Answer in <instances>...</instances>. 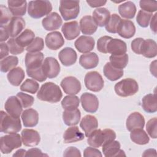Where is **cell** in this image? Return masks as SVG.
<instances>
[{"instance_id": "d590c367", "label": "cell", "mask_w": 157, "mask_h": 157, "mask_svg": "<svg viewBox=\"0 0 157 157\" xmlns=\"http://www.w3.org/2000/svg\"><path fill=\"white\" fill-rule=\"evenodd\" d=\"M103 72L105 77L110 81H115L123 75V70L112 66L110 62L106 63L104 66Z\"/></svg>"}, {"instance_id": "74e56055", "label": "cell", "mask_w": 157, "mask_h": 157, "mask_svg": "<svg viewBox=\"0 0 157 157\" xmlns=\"http://www.w3.org/2000/svg\"><path fill=\"white\" fill-rule=\"evenodd\" d=\"M130 138L134 143L138 145H145L150 141L148 135L142 128L135 129L131 131Z\"/></svg>"}, {"instance_id": "ee69618b", "label": "cell", "mask_w": 157, "mask_h": 157, "mask_svg": "<svg viewBox=\"0 0 157 157\" xmlns=\"http://www.w3.org/2000/svg\"><path fill=\"white\" fill-rule=\"evenodd\" d=\"M121 20L120 17L117 13L110 15L109 21L105 26L106 31L110 33H117V28Z\"/></svg>"}, {"instance_id": "f35d334b", "label": "cell", "mask_w": 157, "mask_h": 157, "mask_svg": "<svg viewBox=\"0 0 157 157\" xmlns=\"http://www.w3.org/2000/svg\"><path fill=\"white\" fill-rule=\"evenodd\" d=\"M34 37L35 34L33 31L29 29H26L17 36L15 40L20 46L24 48L31 44L35 39Z\"/></svg>"}, {"instance_id": "f1b7e54d", "label": "cell", "mask_w": 157, "mask_h": 157, "mask_svg": "<svg viewBox=\"0 0 157 157\" xmlns=\"http://www.w3.org/2000/svg\"><path fill=\"white\" fill-rule=\"evenodd\" d=\"M99 63V57L94 52H89L82 55L79 58V64L85 69L96 67Z\"/></svg>"}, {"instance_id": "f5cc1de1", "label": "cell", "mask_w": 157, "mask_h": 157, "mask_svg": "<svg viewBox=\"0 0 157 157\" xmlns=\"http://www.w3.org/2000/svg\"><path fill=\"white\" fill-rule=\"evenodd\" d=\"M157 120L156 117L149 120L146 124V130L148 135L153 139H156L157 137Z\"/></svg>"}, {"instance_id": "d6a6232c", "label": "cell", "mask_w": 157, "mask_h": 157, "mask_svg": "<svg viewBox=\"0 0 157 157\" xmlns=\"http://www.w3.org/2000/svg\"><path fill=\"white\" fill-rule=\"evenodd\" d=\"M110 17V12L104 7L96 9L93 12V18L100 27L105 26Z\"/></svg>"}, {"instance_id": "c3c4849f", "label": "cell", "mask_w": 157, "mask_h": 157, "mask_svg": "<svg viewBox=\"0 0 157 157\" xmlns=\"http://www.w3.org/2000/svg\"><path fill=\"white\" fill-rule=\"evenodd\" d=\"M16 96L20 100L23 108L30 107L31 105H33L34 102V97L23 92H18Z\"/></svg>"}, {"instance_id": "91938a15", "label": "cell", "mask_w": 157, "mask_h": 157, "mask_svg": "<svg viewBox=\"0 0 157 157\" xmlns=\"http://www.w3.org/2000/svg\"><path fill=\"white\" fill-rule=\"evenodd\" d=\"M47 156V155H45L42 152V151L37 148H30L26 151L25 156Z\"/></svg>"}, {"instance_id": "6da1fadb", "label": "cell", "mask_w": 157, "mask_h": 157, "mask_svg": "<svg viewBox=\"0 0 157 157\" xmlns=\"http://www.w3.org/2000/svg\"><path fill=\"white\" fill-rule=\"evenodd\" d=\"M62 96L63 93L60 88L53 82H46L43 84L37 94L39 100L51 103L59 102Z\"/></svg>"}, {"instance_id": "3957f363", "label": "cell", "mask_w": 157, "mask_h": 157, "mask_svg": "<svg viewBox=\"0 0 157 157\" xmlns=\"http://www.w3.org/2000/svg\"><path fill=\"white\" fill-rule=\"evenodd\" d=\"M52 10V5L49 1H31L28 5V13L33 18H40L49 15Z\"/></svg>"}, {"instance_id": "7a4b0ae2", "label": "cell", "mask_w": 157, "mask_h": 157, "mask_svg": "<svg viewBox=\"0 0 157 157\" xmlns=\"http://www.w3.org/2000/svg\"><path fill=\"white\" fill-rule=\"evenodd\" d=\"M116 134L115 131L111 129H96L88 137L87 142L89 145L92 147L98 148L102 146L106 142L115 140Z\"/></svg>"}, {"instance_id": "ffe728a7", "label": "cell", "mask_w": 157, "mask_h": 157, "mask_svg": "<svg viewBox=\"0 0 157 157\" xmlns=\"http://www.w3.org/2000/svg\"><path fill=\"white\" fill-rule=\"evenodd\" d=\"M106 50L107 53H110L112 55H120L126 53L127 46L122 40L112 38L107 43Z\"/></svg>"}, {"instance_id": "e7e4bbea", "label": "cell", "mask_w": 157, "mask_h": 157, "mask_svg": "<svg viewBox=\"0 0 157 157\" xmlns=\"http://www.w3.org/2000/svg\"><path fill=\"white\" fill-rule=\"evenodd\" d=\"M156 150L155 149H148V150H146L144 153L142 154V156H155L156 155Z\"/></svg>"}, {"instance_id": "4316f807", "label": "cell", "mask_w": 157, "mask_h": 157, "mask_svg": "<svg viewBox=\"0 0 157 157\" xmlns=\"http://www.w3.org/2000/svg\"><path fill=\"white\" fill-rule=\"evenodd\" d=\"M157 54V45L156 42L153 39H146L143 40L140 50V55L147 58H152L156 56Z\"/></svg>"}, {"instance_id": "277c9868", "label": "cell", "mask_w": 157, "mask_h": 157, "mask_svg": "<svg viewBox=\"0 0 157 157\" xmlns=\"http://www.w3.org/2000/svg\"><path fill=\"white\" fill-rule=\"evenodd\" d=\"M21 129V121L19 118L14 117L3 110L1 111L0 131L6 134H15Z\"/></svg>"}, {"instance_id": "ac0fdd59", "label": "cell", "mask_w": 157, "mask_h": 157, "mask_svg": "<svg viewBox=\"0 0 157 157\" xmlns=\"http://www.w3.org/2000/svg\"><path fill=\"white\" fill-rule=\"evenodd\" d=\"M44 59V56L42 52H28L26 54L25 59L26 69H34L41 67Z\"/></svg>"}, {"instance_id": "cb8c5ba5", "label": "cell", "mask_w": 157, "mask_h": 157, "mask_svg": "<svg viewBox=\"0 0 157 157\" xmlns=\"http://www.w3.org/2000/svg\"><path fill=\"white\" fill-rule=\"evenodd\" d=\"M80 128L83 130L86 137H88L98 127L97 118L91 115H86L82 119L80 123Z\"/></svg>"}, {"instance_id": "484cf974", "label": "cell", "mask_w": 157, "mask_h": 157, "mask_svg": "<svg viewBox=\"0 0 157 157\" xmlns=\"http://www.w3.org/2000/svg\"><path fill=\"white\" fill-rule=\"evenodd\" d=\"M98 29V25L90 15L83 17L80 20V29L83 34H93Z\"/></svg>"}, {"instance_id": "4dcf8cb0", "label": "cell", "mask_w": 157, "mask_h": 157, "mask_svg": "<svg viewBox=\"0 0 157 157\" xmlns=\"http://www.w3.org/2000/svg\"><path fill=\"white\" fill-rule=\"evenodd\" d=\"M8 7L12 15L14 17H20L25 15L27 7L26 1H7Z\"/></svg>"}, {"instance_id": "7bdbcfd3", "label": "cell", "mask_w": 157, "mask_h": 157, "mask_svg": "<svg viewBox=\"0 0 157 157\" xmlns=\"http://www.w3.org/2000/svg\"><path fill=\"white\" fill-rule=\"evenodd\" d=\"M20 88L22 91L35 94L39 88V84L35 80L28 78L21 85Z\"/></svg>"}, {"instance_id": "ab89813d", "label": "cell", "mask_w": 157, "mask_h": 157, "mask_svg": "<svg viewBox=\"0 0 157 157\" xmlns=\"http://www.w3.org/2000/svg\"><path fill=\"white\" fill-rule=\"evenodd\" d=\"M18 63V59L15 56H9L1 60V71L7 72L15 68Z\"/></svg>"}, {"instance_id": "7c38bea8", "label": "cell", "mask_w": 157, "mask_h": 157, "mask_svg": "<svg viewBox=\"0 0 157 157\" xmlns=\"http://www.w3.org/2000/svg\"><path fill=\"white\" fill-rule=\"evenodd\" d=\"M102 152L106 157H115L126 156L123 150L120 149V144L118 141L112 140L106 142L102 145Z\"/></svg>"}, {"instance_id": "816d5d0a", "label": "cell", "mask_w": 157, "mask_h": 157, "mask_svg": "<svg viewBox=\"0 0 157 157\" xmlns=\"http://www.w3.org/2000/svg\"><path fill=\"white\" fill-rule=\"evenodd\" d=\"M7 44L8 45L9 52L12 55H18L23 52L24 48L20 46L15 38H10L8 40Z\"/></svg>"}, {"instance_id": "7dc6e473", "label": "cell", "mask_w": 157, "mask_h": 157, "mask_svg": "<svg viewBox=\"0 0 157 157\" xmlns=\"http://www.w3.org/2000/svg\"><path fill=\"white\" fill-rule=\"evenodd\" d=\"M26 71L27 75L29 77L40 82H42L47 79V77L43 72L42 67L34 69H26Z\"/></svg>"}, {"instance_id": "6125c7cd", "label": "cell", "mask_w": 157, "mask_h": 157, "mask_svg": "<svg viewBox=\"0 0 157 157\" xmlns=\"http://www.w3.org/2000/svg\"><path fill=\"white\" fill-rule=\"evenodd\" d=\"M9 49L7 44L1 42V60L5 58L9 55Z\"/></svg>"}, {"instance_id": "9f6ffc18", "label": "cell", "mask_w": 157, "mask_h": 157, "mask_svg": "<svg viewBox=\"0 0 157 157\" xmlns=\"http://www.w3.org/2000/svg\"><path fill=\"white\" fill-rule=\"evenodd\" d=\"M143 40H144L143 38L138 37V38H136L131 42V49L137 55H140V47Z\"/></svg>"}, {"instance_id": "8d00e7d4", "label": "cell", "mask_w": 157, "mask_h": 157, "mask_svg": "<svg viewBox=\"0 0 157 157\" xmlns=\"http://www.w3.org/2000/svg\"><path fill=\"white\" fill-rule=\"evenodd\" d=\"M142 105L147 113H155L157 110V101L156 94H148L142 99Z\"/></svg>"}, {"instance_id": "1f68e13d", "label": "cell", "mask_w": 157, "mask_h": 157, "mask_svg": "<svg viewBox=\"0 0 157 157\" xmlns=\"http://www.w3.org/2000/svg\"><path fill=\"white\" fill-rule=\"evenodd\" d=\"M81 113L79 109L64 110L63 112V120L67 126H75L77 124L80 120Z\"/></svg>"}, {"instance_id": "b9f144b4", "label": "cell", "mask_w": 157, "mask_h": 157, "mask_svg": "<svg viewBox=\"0 0 157 157\" xmlns=\"http://www.w3.org/2000/svg\"><path fill=\"white\" fill-rule=\"evenodd\" d=\"M110 63L114 67L123 69L128 64V55L126 53L120 55H111L109 57Z\"/></svg>"}, {"instance_id": "e0dca14e", "label": "cell", "mask_w": 157, "mask_h": 157, "mask_svg": "<svg viewBox=\"0 0 157 157\" xmlns=\"http://www.w3.org/2000/svg\"><path fill=\"white\" fill-rule=\"evenodd\" d=\"M63 20L59 15L56 12H52L45 17L42 21V26L46 31H55L60 28Z\"/></svg>"}, {"instance_id": "52a82bcc", "label": "cell", "mask_w": 157, "mask_h": 157, "mask_svg": "<svg viewBox=\"0 0 157 157\" xmlns=\"http://www.w3.org/2000/svg\"><path fill=\"white\" fill-rule=\"evenodd\" d=\"M20 134H9L1 137L0 148L2 154L10 153L14 149L18 148L21 146L22 140Z\"/></svg>"}, {"instance_id": "836d02e7", "label": "cell", "mask_w": 157, "mask_h": 157, "mask_svg": "<svg viewBox=\"0 0 157 157\" xmlns=\"http://www.w3.org/2000/svg\"><path fill=\"white\" fill-rule=\"evenodd\" d=\"M25 71L20 67H17L12 69L7 75V80L9 83L15 86H19L25 78Z\"/></svg>"}, {"instance_id": "bcb514c9", "label": "cell", "mask_w": 157, "mask_h": 157, "mask_svg": "<svg viewBox=\"0 0 157 157\" xmlns=\"http://www.w3.org/2000/svg\"><path fill=\"white\" fill-rule=\"evenodd\" d=\"M44 47V39L39 37H36L34 40L29 45H28L26 50L29 53H36L40 52V51L42 50Z\"/></svg>"}, {"instance_id": "44dd1931", "label": "cell", "mask_w": 157, "mask_h": 157, "mask_svg": "<svg viewBox=\"0 0 157 157\" xmlns=\"http://www.w3.org/2000/svg\"><path fill=\"white\" fill-rule=\"evenodd\" d=\"M145 126V118L144 116L137 112L131 113L127 118L126 121V126L129 131L135 129L142 128Z\"/></svg>"}, {"instance_id": "9c48e42d", "label": "cell", "mask_w": 157, "mask_h": 157, "mask_svg": "<svg viewBox=\"0 0 157 157\" xmlns=\"http://www.w3.org/2000/svg\"><path fill=\"white\" fill-rule=\"evenodd\" d=\"M42 67L45 75L49 78H55L60 72V65L53 57H47L44 60Z\"/></svg>"}, {"instance_id": "94428289", "label": "cell", "mask_w": 157, "mask_h": 157, "mask_svg": "<svg viewBox=\"0 0 157 157\" xmlns=\"http://www.w3.org/2000/svg\"><path fill=\"white\" fill-rule=\"evenodd\" d=\"M86 2L88 4V5L91 7H98L102 6L105 4L107 2V1H102V0H87Z\"/></svg>"}, {"instance_id": "8992f818", "label": "cell", "mask_w": 157, "mask_h": 157, "mask_svg": "<svg viewBox=\"0 0 157 157\" xmlns=\"http://www.w3.org/2000/svg\"><path fill=\"white\" fill-rule=\"evenodd\" d=\"M59 10L64 20L75 19L80 12L79 1L61 0L59 1Z\"/></svg>"}, {"instance_id": "681fc988", "label": "cell", "mask_w": 157, "mask_h": 157, "mask_svg": "<svg viewBox=\"0 0 157 157\" xmlns=\"http://www.w3.org/2000/svg\"><path fill=\"white\" fill-rule=\"evenodd\" d=\"M139 6L142 10L149 13H153L157 10V2L156 1L141 0L139 2Z\"/></svg>"}, {"instance_id": "30bf717a", "label": "cell", "mask_w": 157, "mask_h": 157, "mask_svg": "<svg viewBox=\"0 0 157 157\" xmlns=\"http://www.w3.org/2000/svg\"><path fill=\"white\" fill-rule=\"evenodd\" d=\"M60 85L64 92L69 95L77 94L81 90L80 82L73 76L64 78L61 82Z\"/></svg>"}, {"instance_id": "680465c9", "label": "cell", "mask_w": 157, "mask_h": 157, "mask_svg": "<svg viewBox=\"0 0 157 157\" xmlns=\"http://www.w3.org/2000/svg\"><path fill=\"white\" fill-rule=\"evenodd\" d=\"M0 31H1L0 41H1V42H5L6 40H7L9 39V37L10 36L9 31L8 27H7V25L1 26Z\"/></svg>"}, {"instance_id": "4fadbf2b", "label": "cell", "mask_w": 157, "mask_h": 157, "mask_svg": "<svg viewBox=\"0 0 157 157\" xmlns=\"http://www.w3.org/2000/svg\"><path fill=\"white\" fill-rule=\"evenodd\" d=\"M4 108L6 112L10 115L19 118L23 111L22 105L17 96H11L7 99Z\"/></svg>"}, {"instance_id": "603a6c76", "label": "cell", "mask_w": 157, "mask_h": 157, "mask_svg": "<svg viewBox=\"0 0 157 157\" xmlns=\"http://www.w3.org/2000/svg\"><path fill=\"white\" fill-rule=\"evenodd\" d=\"M58 58L63 65L70 66L75 63L77 55L76 52L71 47H65L59 52Z\"/></svg>"}, {"instance_id": "83f0119b", "label": "cell", "mask_w": 157, "mask_h": 157, "mask_svg": "<svg viewBox=\"0 0 157 157\" xmlns=\"http://www.w3.org/2000/svg\"><path fill=\"white\" fill-rule=\"evenodd\" d=\"M10 36L12 38L20 34L25 27V21L20 17H13L7 25Z\"/></svg>"}, {"instance_id": "003e7915", "label": "cell", "mask_w": 157, "mask_h": 157, "mask_svg": "<svg viewBox=\"0 0 157 157\" xmlns=\"http://www.w3.org/2000/svg\"><path fill=\"white\" fill-rule=\"evenodd\" d=\"M26 151L24 149H19L15 151V153L13 155V156H25Z\"/></svg>"}, {"instance_id": "8fae6325", "label": "cell", "mask_w": 157, "mask_h": 157, "mask_svg": "<svg viewBox=\"0 0 157 157\" xmlns=\"http://www.w3.org/2000/svg\"><path fill=\"white\" fill-rule=\"evenodd\" d=\"M83 109L87 112L94 113L99 107V101L97 96L90 93H84L80 97Z\"/></svg>"}, {"instance_id": "2e32d148", "label": "cell", "mask_w": 157, "mask_h": 157, "mask_svg": "<svg viewBox=\"0 0 157 157\" xmlns=\"http://www.w3.org/2000/svg\"><path fill=\"white\" fill-rule=\"evenodd\" d=\"M95 45L94 39L90 36H81L74 42L76 49L82 53H87L93 50Z\"/></svg>"}, {"instance_id": "d6986e66", "label": "cell", "mask_w": 157, "mask_h": 157, "mask_svg": "<svg viewBox=\"0 0 157 157\" xmlns=\"http://www.w3.org/2000/svg\"><path fill=\"white\" fill-rule=\"evenodd\" d=\"M45 41L47 47L53 50L60 48L64 44V38L61 33L58 31H53L47 34Z\"/></svg>"}, {"instance_id": "7402d4cb", "label": "cell", "mask_w": 157, "mask_h": 157, "mask_svg": "<svg viewBox=\"0 0 157 157\" xmlns=\"http://www.w3.org/2000/svg\"><path fill=\"white\" fill-rule=\"evenodd\" d=\"M80 27L77 21H72L63 25L61 31L67 40H73L80 34Z\"/></svg>"}, {"instance_id": "f907efd6", "label": "cell", "mask_w": 157, "mask_h": 157, "mask_svg": "<svg viewBox=\"0 0 157 157\" xmlns=\"http://www.w3.org/2000/svg\"><path fill=\"white\" fill-rule=\"evenodd\" d=\"M1 9V19H0V25H7L8 23L12 19V14L7 7L1 4L0 6Z\"/></svg>"}, {"instance_id": "5bb4252c", "label": "cell", "mask_w": 157, "mask_h": 157, "mask_svg": "<svg viewBox=\"0 0 157 157\" xmlns=\"http://www.w3.org/2000/svg\"><path fill=\"white\" fill-rule=\"evenodd\" d=\"M22 142L26 147H35L40 141L39 133L32 129H24L21 133Z\"/></svg>"}, {"instance_id": "9a60e30c", "label": "cell", "mask_w": 157, "mask_h": 157, "mask_svg": "<svg viewBox=\"0 0 157 157\" xmlns=\"http://www.w3.org/2000/svg\"><path fill=\"white\" fill-rule=\"evenodd\" d=\"M117 33L123 38L130 39L135 34V25L131 20L121 19L118 24Z\"/></svg>"}, {"instance_id": "6f0895ef", "label": "cell", "mask_w": 157, "mask_h": 157, "mask_svg": "<svg viewBox=\"0 0 157 157\" xmlns=\"http://www.w3.org/2000/svg\"><path fill=\"white\" fill-rule=\"evenodd\" d=\"M81 153L80 150L74 147H69L66 148L64 153L63 156H81Z\"/></svg>"}, {"instance_id": "03108f58", "label": "cell", "mask_w": 157, "mask_h": 157, "mask_svg": "<svg viewBox=\"0 0 157 157\" xmlns=\"http://www.w3.org/2000/svg\"><path fill=\"white\" fill-rule=\"evenodd\" d=\"M156 61L155 60L153 62L151 63L150 66V72L151 73V74H153L155 77H156Z\"/></svg>"}, {"instance_id": "ba28073f", "label": "cell", "mask_w": 157, "mask_h": 157, "mask_svg": "<svg viewBox=\"0 0 157 157\" xmlns=\"http://www.w3.org/2000/svg\"><path fill=\"white\" fill-rule=\"evenodd\" d=\"M84 82L86 88L93 92H98L104 87V80L97 71H91L86 74Z\"/></svg>"}, {"instance_id": "db71d44e", "label": "cell", "mask_w": 157, "mask_h": 157, "mask_svg": "<svg viewBox=\"0 0 157 157\" xmlns=\"http://www.w3.org/2000/svg\"><path fill=\"white\" fill-rule=\"evenodd\" d=\"M112 37L107 36H104L101 37L97 42V48L99 52L102 53H107V45L109 40H110Z\"/></svg>"}, {"instance_id": "f6af8a7d", "label": "cell", "mask_w": 157, "mask_h": 157, "mask_svg": "<svg viewBox=\"0 0 157 157\" xmlns=\"http://www.w3.org/2000/svg\"><path fill=\"white\" fill-rule=\"evenodd\" d=\"M152 17V13H149L142 10H140L137 15L136 21L140 26L146 28L149 25Z\"/></svg>"}, {"instance_id": "e575fe53", "label": "cell", "mask_w": 157, "mask_h": 157, "mask_svg": "<svg viewBox=\"0 0 157 157\" xmlns=\"http://www.w3.org/2000/svg\"><path fill=\"white\" fill-rule=\"evenodd\" d=\"M136 7L132 1H126L118 6V12L120 15L124 18L132 19L136 13Z\"/></svg>"}, {"instance_id": "be15d7a7", "label": "cell", "mask_w": 157, "mask_h": 157, "mask_svg": "<svg viewBox=\"0 0 157 157\" xmlns=\"http://www.w3.org/2000/svg\"><path fill=\"white\" fill-rule=\"evenodd\" d=\"M156 16H157V13H155L153 17H151V19L150 20V28L151 29V31L156 34V31H157V26H156Z\"/></svg>"}, {"instance_id": "d4e9b609", "label": "cell", "mask_w": 157, "mask_h": 157, "mask_svg": "<svg viewBox=\"0 0 157 157\" xmlns=\"http://www.w3.org/2000/svg\"><path fill=\"white\" fill-rule=\"evenodd\" d=\"M84 134L79 130L78 127L72 126L68 128L63 134V140L65 144L76 142L84 139Z\"/></svg>"}, {"instance_id": "11a10c76", "label": "cell", "mask_w": 157, "mask_h": 157, "mask_svg": "<svg viewBox=\"0 0 157 157\" xmlns=\"http://www.w3.org/2000/svg\"><path fill=\"white\" fill-rule=\"evenodd\" d=\"M83 156L85 157H93V156H97V157H101L102 156L101 152L97 148L94 147H87L83 151Z\"/></svg>"}, {"instance_id": "f546056e", "label": "cell", "mask_w": 157, "mask_h": 157, "mask_svg": "<svg viewBox=\"0 0 157 157\" xmlns=\"http://www.w3.org/2000/svg\"><path fill=\"white\" fill-rule=\"evenodd\" d=\"M21 119L25 127H34L38 123L39 113L34 109H28L22 112Z\"/></svg>"}, {"instance_id": "5b68a950", "label": "cell", "mask_w": 157, "mask_h": 157, "mask_svg": "<svg viewBox=\"0 0 157 157\" xmlns=\"http://www.w3.org/2000/svg\"><path fill=\"white\" fill-rule=\"evenodd\" d=\"M116 94L121 97H128L134 95L139 90L137 82L132 78H126L115 85Z\"/></svg>"}, {"instance_id": "60d3db41", "label": "cell", "mask_w": 157, "mask_h": 157, "mask_svg": "<svg viewBox=\"0 0 157 157\" xmlns=\"http://www.w3.org/2000/svg\"><path fill=\"white\" fill-rule=\"evenodd\" d=\"M80 104L78 97L75 95H68L64 97L61 101V105L64 110L77 109Z\"/></svg>"}]
</instances>
